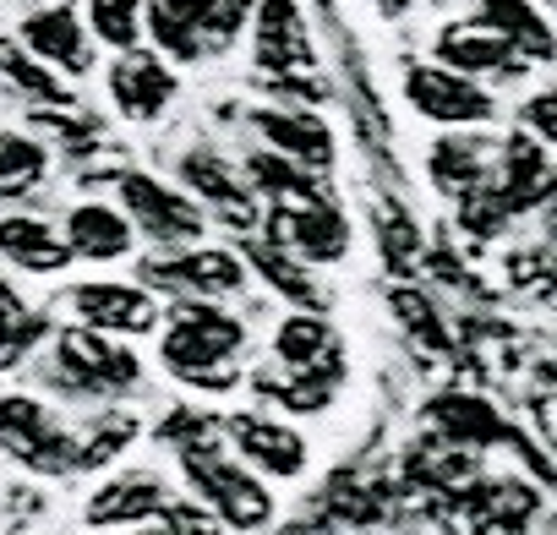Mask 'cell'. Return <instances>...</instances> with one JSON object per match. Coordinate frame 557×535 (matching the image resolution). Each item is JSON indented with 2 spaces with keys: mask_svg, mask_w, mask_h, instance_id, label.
Listing matches in <instances>:
<instances>
[{
  "mask_svg": "<svg viewBox=\"0 0 557 535\" xmlns=\"http://www.w3.org/2000/svg\"><path fill=\"white\" fill-rule=\"evenodd\" d=\"M240 350H246V323L213 301H181L159 334V366L186 383V388H208L224 394L240 383Z\"/></svg>",
  "mask_w": 557,
  "mask_h": 535,
  "instance_id": "cell-1",
  "label": "cell"
},
{
  "mask_svg": "<svg viewBox=\"0 0 557 535\" xmlns=\"http://www.w3.org/2000/svg\"><path fill=\"white\" fill-rule=\"evenodd\" d=\"M45 383L77 405H110V399H132L143 388V361L126 339L110 334H88V328H55L50 339V361L39 366Z\"/></svg>",
  "mask_w": 557,
  "mask_h": 535,
  "instance_id": "cell-2",
  "label": "cell"
},
{
  "mask_svg": "<svg viewBox=\"0 0 557 535\" xmlns=\"http://www.w3.org/2000/svg\"><path fill=\"white\" fill-rule=\"evenodd\" d=\"M181 470L191 497L224 524V530H268L273 524V492L262 475H251L230 448L213 443H181Z\"/></svg>",
  "mask_w": 557,
  "mask_h": 535,
  "instance_id": "cell-3",
  "label": "cell"
},
{
  "mask_svg": "<svg viewBox=\"0 0 557 535\" xmlns=\"http://www.w3.org/2000/svg\"><path fill=\"white\" fill-rule=\"evenodd\" d=\"M246 28V0H153L148 34L164 61H208L224 55Z\"/></svg>",
  "mask_w": 557,
  "mask_h": 535,
  "instance_id": "cell-4",
  "label": "cell"
},
{
  "mask_svg": "<svg viewBox=\"0 0 557 535\" xmlns=\"http://www.w3.org/2000/svg\"><path fill=\"white\" fill-rule=\"evenodd\" d=\"M0 453L17 459L34 475H72L77 464V432L34 394L0 399Z\"/></svg>",
  "mask_w": 557,
  "mask_h": 535,
  "instance_id": "cell-5",
  "label": "cell"
},
{
  "mask_svg": "<svg viewBox=\"0 0 557 535\" xmlns=\"http://www.w3.org/2000/svg\"><path fill=\"white\" fill-rule=\"evenodd\" d=\"M115 191H121V213L132 219V229H137L143 240H153L159 251L202 246L208 213H202L186 191H175V186H164L159 175H143V170L121 175Z\"/></svg>",
  "mask_w": 557,
  "mask_h": 535,
  "instance_id": "cell-6",
  "label": "cell"
},
{
  "mask_svg": "<svg viewBox=\"0 0 557 535\" xmlns=\"http://www.w3.org/2000/svg\"><path fill=\"white\" fill-rule=\"evenodd\" d=\"M148 290L181 296V301H224L235 290H246V257L224 251V246H181V251H159L143 262Z\"/></svg>",
  "mask_w": 557,
  "mask_h": 535,
  "instance_id": "cell-7",
  "label": "cell"
},
{
  "mask_svg": "<svg viewBox=\"0 0 557 535\" xmlns=\"http://www.w3.org/2000/svg\"><path fill=\"white\" fill-rule=\"evenodd\" d=\"M268 246L285 251L290 262L301 268H323V262H339L350 251V224L345 213L329 202V197H312V202H273L268 208Z\"/></svg>",
  "mask_w": 557,
  "mask_h": 535,
  "instance_id": "cell-8",
  "label": "cell"
},
{
  "mask_svg": "<svg viewBox=\"0 0 557 535\" xmlns=\"http://www.w3.org/2000/svg\"><path fill=\"white\" fill-rule=\"evenodd\" d=\"M66 312L72 328L88 334H110V339H143L159 328V301L148 285H126V279H83L66 290Z\"/></svg>",
  "mask_w": 557,
  "mask_h": 535,
  "instance_id": "cell-9",
  "label": "cell"
},
{
  "mask_svg": "<svg viewBox=\"0 0 557 535\" xmlns=\"http://www.w3.org/2000/svg\"><path fill=\"white\" fill-rule=\"evenodd\" d=\"M224 437H230V453L251 470V475H278L290 481L307 470V437L290 426V421H273V415H257V410H235L224 421Z\"/></svg>",
  "mask_w": 557,
  "mask_h": 535,
  "instance_id": "cell-10",
  "label": "cell"
},
{
  "mask_svg": "<svg viewBox=\"0 0 557 535\" xmlns=\"http://www.w3.org/2000/svg\"><path fill=\"white\" fill-rule=\"evenodd\" d=\"M405 99H410L416 115H426L437 126H481V121L497 115L492 94L481 83L448 72V66H410L405 72Z\"/></svg>",
  "mask_w": 557,
  "mask_h": 535,
  "instance_id": "cell-11",
  "label": "cell"
},
{
  "mask_svg": "<svg viewBox=\"0 0 557 535\" xmlns=\"http://www.w3.org/2000/svg\"><path fill=\"white\" fill-rule=\"evenodd\" d=\"M181 181H186V197H191L202 213L224 219L230 229H251V224H257V191H251L246 175H240L235 164H224L219 153L191 148V153L181 159Z\"/></svg>",
  "mask_w": 557,
  "mask_h": 535,
  "instance_id": "cell-12",
  "label": "cell"
},
{
  "mask_svg": "<svg viewBox=\"0 0 557 535\" xmlns=\"http://www.w3.org/2000/svg\"><path fill=\"white\" fill-rule=\"evenodd\" d=\"M17 45L39 66H50V72L83 77L94 66V34H88V23L72 7H39V12H28L23 28H17Z\"/></svg>",
  "mask_w": 557,
  "mask_h": 535,
  "instance_id": "cell-13",
  "label": "cell"
},
{
  "mask_svg": "<svg viewBox=\"0 0 557 535\" xmlns=\"http://www.w3.org/2000/svg\"><path fill=\"white\" fill-rule=\"evenodd\" d=\"M251 126H257V137L268 142V153L301 164L307 175L334 170V132H329V121H323V115L278 104V110H257V115H251Z\"/></svg>",
  "mask_w": 557,
  "mask_h": 535,
  "instance_id": "cell-14",
  "label": "cell"
},
{
  "mask_svg": "<svg viewBox=\"0 0 557 535\" xmlns=\"http://www.w3.org/2000/svg\"><path fill=\"white\" fill-rule=\"evenodd\" d=\"M251 61L262 72H307L312 66V34L296 0H262L257 17H251Z\"/></svg>",
  "mask_w": 557,
  "mask_h": 535,
  "instance_id": "cell-15",
  "label": "cell"
},
{
  "mask_svg": "<svg viewBox=\"0 0 557 535\" xmlns=\"http://www.w3.org/2000/svg\"><path fill=\"white\" fill-rule=\"evenodd\" d=\"M110 99H115V110L126 115V121H137V126H148V121H159L164 110H170V99H175V72H170V61H159V55H148V50H126L115 66H110Z\"/></svg>",
  "mask_w": 557,
  "mask_h": 535,
  "instance_id": "cell-16",
  "label": "cell"
},
{
  "mask_svg": "<svg viewBox=\"0 0 557 535\" xmlns=\"http://www.w3.org/2000/svg\"><path fill=\"white\" fill-rule=\"evenodd\" d=\"M164 508H170V486L159 481V475H115V481H104L94 497H88V508H83V519L94 524V530H137V524H153V519H164Z\"/></svg>",
  "mask_w": 557,
  "mask_h": 535,
  "instance_id": "cell-17",
  "label": "cell"
},
{
  "mask_svg": "<svg viewBox=\"0 0 557 535\" xmlns=\"http://www.w3.org/2000/svg\"><path fill=\"white\" fill-rule=\"evenodd\" d=\"M0 257H7L17 274L28 279H50L72 268V246L55 224L34 219V213H7L0 219Z\"/></svg>",
  "mask_w": 557,
  "mask_h": 535,
  "instance_id": "cell-18",
  "label": "cell"
},
{
  "mask_svg": "<svg viewBox=\"0 0 557 535\" xmlns=\"http://www.w3.org/2000/svg\"><path fill=\"white\" fill-rule=\"evenodd\" d=\"M437 66H448V72H459V77H470V83H481V77H519V72H524V61H519L492 28H481V23H454V28H443V34H437Z\"/></svg>",
  "mask_w": 557,
  "mask_h": 535,
  "instance_id": "cell-19",
  "label": "cell"
},
{
  "mask_svg": "<svg viewBox=\"0 0 557 535\" xmlns=\"http://www.w3.org/2000/svg\"><path fill=\"white\" fill-rule=\"evenodd\" d=\"M61 235H66L72 257H83V262H121L137 251V229L115 202H77L66 213Z\"/></svg>",
  "mask_w": 557,
  "mask_h": 535,
  "instance_id": "cell-20",
  "label": "cell"
},
{
  "mask_svg": "<svg viewBox=\"0 0 557 535\" xmlns=\"http://www.w3.org/2000/svg\"><path fill=\"white\" fill-rule=\"evenodd\" d=\"M481 28H492L519 61H552L557 55V34L552 23L530 7V0H481Z\"/></svg>",
  "mask_w": 557,
  "mask_h": 535,
  "instance_id": "cell-21",
  "label": "cell"
},
{
  "mask_svg": "<svg viewBox=\"0 0 557 535\" xmlns=\"http://www.w3.org/2000/svg\"><path fill=\"white\" fill-rule=\"evenodd\" d=\"M486 170H492V142L481 137H443L426 153V175L437 191L448 197H475L486 191Z\"/></svg>",
  "mask_w": 557,
  "mask_h": 535,
  "instance_id": "cell-22",
  "label": "cell"
},
{
  "mask_svg": "<svg viewBox=\"0 0 557 535\" xmlns=\"http://www.w3.org/2000/svg\"><path fill=\"white\" fill-rule=\"evenodd\" d=\"M334 350V323L318 312H290L273 328V356L285 372H323Z\"/></svg>",
  "mask_w": 557,
  "mask_h": 535,
  "instance_id": "cell-23",
  "label": "cell"
},
{
  "mask_svg": "<svg viewBox=\"0 0 557 535\" xmlns=\"http://www.w3.org/2000/svg\"><path fill=\"white\" fill-rule=\"evenodd\" d=\"M39 339H45L39 312L28 307V296L12 279H0V372H17Z\"/></svg>",
  "mask_w": 557,
  "mask_h": 535,
  "instance_id": "cell-24",
  "label": "cell"
},
{
  "mask_svg": "<svg viewBox=\"0 0 557 535\" xmlns=\"http://www.w3.org/2000/svg\"><path fill=\"white\" fill-rule=\"evenodd\" d=\"M50 175V148L28 132H0V197H23Z\"/></svg>",
  "mask_w": 557,
  "mask_h": 535,
  "instance_id": "cell-25",
  "label": "cell"
},
{
  "mask_svg": "<svg viewBox=\"0 0 557 535\" xmlns=\"http://www.w3.org/2000/svg\"><path fill=\"white\" fill-rule=\"evenodd\" d=\"M0 77H7L23 99H34V104H55V110H66V104H72V88H66L50 66L28 61V50H23V45H7V39H0Z\"/></svg>",
  "mask_w": 557,
  "mask_h": 535,
  "instance_id": "cell-26",
  "label": "cell"
},
{
  "mask_svg": "<svg viewBox=\"0 0 557 535\" xmlns=\"http://www.w3.org/2000/svg\"><path fill=\"white\" fill-rule=\"evenodd\" d=\"M143 28H148V7H143V0H88V34L99 45L126 55V50H137Z\"/></svg>",
  "mask_w": 557,
  "mask_h": 535,
  "instance_id": "cell-27",
  "label": "cell"
},
{
  "mask_svg": "<svg viewBox=\"0 0 557 535\" xmlns=\"http://www.w3.org/2000/svg\"><path fill=\"white\" fill-rule=\"evenodd\" d=\"M246 257H251V268H257V274H262L278 296H290V301H301V307H312V301L323 296V290L307 279V268H301V262H290L285 251H273L268 240H251V246H246Z\"/></svg>",
  "mask_w": 557,
  "mask_h": 535,
  "instance_id": "cell-28",
  "label": "cell"
},
{
  "mask_svg": "<svg viewBox=\"0 0 557 535\" xmlns=\"http://www.w3.org/2000/svg\"><path fill=\"white\" fill-rule=\"evenodd\" d=\"M132 415H104L88 437H77V464L72 470H94V464H104V459H115L126 443H132Z\"/></svg>",
  "mask_w": 557,
  "mask_h": 535,
  "instance_id": "cell-29",
  "label": "cell"
},
{
  "mask_svg": "<svg viewBox=\"0 0 557 535\" xmlns=\"http://www.w3.org/2000/svg\"><path fill=\"white\" fill-rule=\"evenodd\" d=\"M170 535H224V524L197 502V497H170V508H164V519H159Z\"/></svg>",
  "mask_w": 557,
  "mask_h": 535,
  "instance_id": "cell-30",
  "label": "cell"
},
{
  "mask_svg": "<svg viewBox=\"0 0 557 535\" xmlns=\"http://www.w3.org/2000/svg\"><path fill=\"white\" fill-rule=\"evenodd\" d=\"M519 121H524V137L557 148V88H541V94L519 110Z\"/></svg>",
  "mask_w": 557,
  "mask_h": 535,
  "instance_id": "cell-31",
  "label": "cell"
},
{
  "mask_svg": "<svg viewBox=\"0 0 557 535\" xmlns=\"http://www.w3.org/2000/svg\"><path fill=\"white\" fill-rule=\"evenodd\" d=\"M372 7H377L383 17H405V12L416 7V0H372Z\"/></svg>",
  "mask_w": 557,
  "mask_h": 535,
  "instance_id": "cell-32",
  "label": "cell"
},
{
  "mask_svg": "<svg viewBox=\"0 0 557 535\" xmlns=\"http://www.w3.org/2000/svg\"><path fill=\"white\" fill-rule=\"evenodd\" d=\"M126 535H170V530H164V524L153 519V524H137V530H126Z\"/></svg>",
  "mask_w": 557,
  "mask_h": 535,
  "instance_id": "cell-33",
  "label": "cell"
},
{
  "mask_svg": "<svg viewBox=\"0 0 557 535\" xmlns=\"http://www.w3.org/2000/svg\"><path fill=\"white\" fill-rule=\"evenodd\" d=\"M50 7H72V0H50Z\"/></svg>",
  "mask_w": 557,
  "mask_h": 535,
  "instance_id": "cell-34",
  "label": "cell"
}]
</instances>
